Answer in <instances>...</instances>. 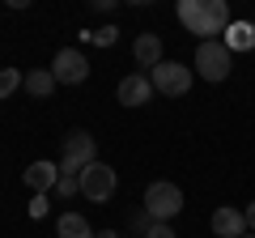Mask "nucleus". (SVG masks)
Here are the masks:
<instances>
[{
    "label": "nucleus",
    "mask_w": 255,
    "mask_h": 238,
    "mask_svg": "<svg viewBox=\"0 0 255 238\" xmlns=\"http://www.w3.org/2000/svg\"><path fill=\"white\" fill-rule=\"evenodd\" d=\"M230 68H234V55L226 51V43H200L196 47V77H204V81H226L230 77Z\"/></svg>",
    "instance_id": "6"
},
{
    "label": "nucleus",
    "mask_w": 255,
    "mask_h": 238,
    "mask_svg": "<svg viewBox=\"0 0 255 238\" xmlns=\"http://www.w3.org/2000/svg\"><path fill=\"white\" fill-rule=\"evenodd\" d=\"M81 192V179H73V174H60V183H55V196L60 200H68V196Z\"/></svg>",
    "instance_id": "16"
},
{
    "label": "nucleus",
    "mask_w": 255,
    "mask_h": 238,
    "mask_svg": "<svg viewBox=\"0 0 255 238\" xmlns=\"http://www.w3.org/2000/svg\"><path fill=\"white\" fill-rule=\"evenodd\" d=\"M145 238H179V234H174V226H170V221H153V226L145 230Z\"/></svg>",
    "instance_id": "17"
},
{
    "label": "nucleus",
    "mask_w": 255,
    "mask_h": 238,
    "mask_svg": "<svg viewBox=\"0 0 255 238\" xmlns=\"http://www.w3.org/2000/svg\"><path fill=\"white\" fill-rule=\"evenodd\" d=\"M51 90H55L51 68H30V73H26V94H34V98H47Z\"/></svg>",
    "instance_id": "14"
},
{
    "label": "nucleus",
    "mask_w": 255,
    "mask_h": 238,
    "mask_svg": "<svg viewBox=\"0 0 255 238\" xmlns=\"http://www.w3.org/2000/svg\"><path fill=\"white\" fill-rule=\"evenodd\" d=\"M94 9H98V13H115L119 0H94Z\"/></svg>",
    "instance_id": "20"
},
{
    "label": "nucleus",
    "mask_w": 255,
    "mask_h": 238,
    "mask_svg": "<svg viewBox=\"0 0 255 238\" xmlns=\"http://www.w3.org/2000/svg\"><path fill=\"white\" fill-rule=\"evenodd\" d=\"M132 55H136V64H140V68H149V73H153V68L166 60V55H162V34H136Z\"/></svg>",
    "instance_id": "11"
},
{
    "label": "nucleus",
    "mask_w": 255,
    "mask_h": 238,
    "mask_svg": "<svg viewBox=\"0 0 255 238\" xmlns=\"http://www.w3.org/2000/svg\"><path fill=\"white\" fill-rule=\"evenodd\" d=\"M209 226H213V234H217V238H243L247 234V213L234 209V204H221V209H213Z\"/></svg>",
    "instance_id": "9"
},
{
    "label": "nucleus",
    "mask_w": 255,
    "mask_h": 238,
    "mask_svg": "<svg viewBox=\"0 0 255 238\" xmlns=\"http://www.w3.org/2000/svg\"><path fill=\"white\" fill-rule=\"evenodd\" d=\"M47 209H51V204H47V196H34V204H30V213H34V217H43Z\"/></svg>",
    "instance_id": "19"
},
{
    "label": "nucleus",
    "mask_w": 255,
    "mask_h": 238,
    "mask_svg": "<svg viewBox=\"0 0 255 238\" xmlns=\"http://www.w3.org/2000/svg\"><path fill=\"white\" fill-rule=\"evenodd\" d=\"M115 34H119L115 26H102V30H94V43H102V47H107V43H115Z\"/></svg>",
    "instance_id": "18"
},
{
    "label": "nucleus",
    "mask_w": 255,
    "mask_h": 238,
    "mask_svg": "<svg viewBox=\"0 0 255 238\" xmlns=\"http://www.w3.org/2000/svg\"><path fill=\"white\" fill-rule=\"evenodd\" d=\"M243 238H255V234H243Z\"/></svg>",
    "instance_id": "23"
},
{
    "label": "nucleus",
    "mask_w": 255,
    "mask_h": 238,
    "mask_svg": "<svg viewBox=\"0 0 255 238\" xmlns=\"http://www.w3.org/2000/svg\"><path fill=\"white\" fill-rule=\"evenodd\" d=\"M21 179H26V187L34 196H47V192H55V183H60V166L43 157V162H30L26 170H21Z\"/></svg>",
    "instance_id": "10"
},
{
    "label": "nucleus",
    "mask_w": 255,
    "mask_h": 238,
    "mask_svg": "<svg viewBox=\"0 0 255 238\" xmlns=\"http://www.w3.org/2000/svg\"><path fill=\"white\" fill-rule=\"evenodd\" d=\"M90 162H98V140L90 136V132H68L64 136V157H60V174H73V179H81V170Z\"/></svg>",
    "instance_id": "3"
},
{
    "label": "nucleus",
    "mask_w": 255,
    "mask_h": 238,
    "mask_svg": "<svg viewBox=\"0 0 255 238\" xmlns=\"http://www.w3.org/2000/svg\"><path fill=\"white\" fill-rule=\"evenodd\" d=\"M55 234H60V238H94L98 230H94L90 221L81 217V213H60V221H55Z\"/></svg>",
    "instance_id": "13"
},
{
    "label": "nucleus",
    "mask_w": 255,
    "mask_h": 238,
    "mask_svg": "<svg viewBox=\"0 0 255 238\" xmlns=\"http://www.w3.org/2000/svg\"><path fill=\"white\" fill-rule=\"evenodd\" d=\"M221 43H226L230 55H234V51H251L255 55V26H251V21H230L226 34H221Z\"/></svg>",
    "instance_id": "12"
},
{
    "label": "nucleus",
    "mask_w": 255,
    "mask_h": 238,
    "mask_svg": "<svg viewBox=\"0 0 255 238\" xmlns=\"http://www.w3.org/2000/svg\"><path fill=\"white\" fill-rule=\"evenodd\" d=\"M145 213H149V221H174L183 213V187L170 183V179L149 183L145 187Z\"/></svg>",
    "instance_id": "2"
},
{
    "label": "nucleus",
    "mask_w": 255,
    "mask_h": 238,
    "mask_svg": "<svg viewBox=\"0 0 255 238\" xmlns=\"http://www.w3.org/2000/svg\"><path fill=\"white\" fill-rule=\"evenodd\" d=\"M115 187H119V174L111 170V162H90L81 170V196L90 204H107L115 196Z\"/></svg>",
    "instance_id": "5"
},
{
    "label": "nucleus",
    "mask_w": 255,
    "mask_h": 238,
    "mask_svg": "<svg viewBox=\"0 0 255 238\" xmlns=\"http://www.w3.org/2000/svg\"><path fill=\"white\" fill-rule=\"evenodd\" d=\"M94 238H124V234H115V230H98Z\"/></svg>",
    "instance_id": "22"
},
{
    "label": "nucleus",
    "mask_w": 255,
    "mask_h": 238,
    "mask_svg": "<svg viewBox=\"0 0 255 238\" xmlns=\"http://www.w3.org/2000/svg\"><path fill=\"white\" fill-rule=\"evenodd\" d=\"M243 213H247V230H251V234H255V200H251V204H247V209H243Z\"/></svg>",
    "instance_id": "21"
},
{
    "label": "nucleus",
    "mask_w": 255,
    "mask_h": 238,
    "mask_svg": "<svg viewBox=\"0 0 255 238\" xmlns=\"http://www.w3.org/2000/svg\"><path fill=\"white\" fill-rule=\"evenodd\" d=\"M17 90H26V73L21 68H0V102L13 98Z\"/></svg>",
    "instance_id": "15"
},
{
    "label": "nucleus",
    "mask_w": 255,
    "mask_h": 238,
    "mask_svg": "<svg viewBox=\"0 0 255 238\" xmlns=\"http://www.w3.org/2000/svg\"><path fill=\"white\" fill-rule=\"evenodd\" d=\"M149 81H153V90L166 94V98H183V94L191 90V81H196V68L179 64V60H162V64L149 73Z\"/></svg>",
    "instance_id": "4"
},
{
    "label": "nucleus",
    "mask_w": 255,
    "mask_h": 238,
    "mask_svg": "<svg viewBox=\"0 0 255 238\" xmlns=\"http://www.w3.org/2000/svg\"><path fill=\"white\" fill-rule=\"evenodd\" d=\"M179 26L187 34H200V43H217L230 26V4L226 0H179Z\"/></svg>",
    "instance_id": "1"
},
{
    "label": "nucleus",
    "mask_w": 255,
    "mask_h": 238,
    "mask_svg": "<svg viewBox=\"0 0 255 238\" xmlns=\"http://www.w3.org/2000/svg\"><path fill=\"white\" fill-rule=\"evenodd\" d=\"M51 77L55 85H81L85 77H90V60H85V51H77V47H60L51 60Z\"/></svg>",
    "instance_id": "7"
},
{
    "label": "nucleus",
    "mask_w": 255,
    "mask_h": 238,
    "mask_svg": "<svg viewBox=\"0 0 255 238\" xmlns=\"http://www.w3.org/2000/svg\"><path fill=\"white\" fill-rule=\"evenodd\" d=\"M153 81H149V73H128L124 81H119V90H115V98H119V107H145V102H153Z\"/></svg>",
    "instance_id": "8"
}]
</instances>
